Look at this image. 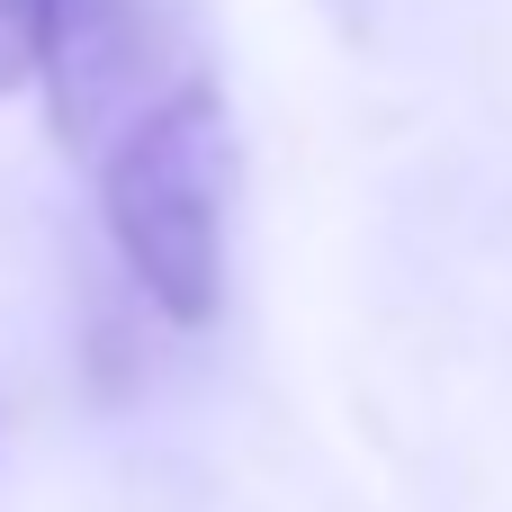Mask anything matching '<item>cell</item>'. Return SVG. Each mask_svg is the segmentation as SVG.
Here are the masks:
<instances>
[{
    "label": "cell",
    "instance_id": "cell-1",
    "mask_svg": "<svg viewBox=\"0 0 512 512\" xmlns=\"http://www.w3.org/2000/svg\"><path fill=\"white\" fill-rule=\"evenodd\" d=\"M90 162H99V207L126 279L171 324H207L225 297V198H234L225 90L198 63L153 81Z\"/></svg>",
    "mask_w": 512,
    "mask_h": 512
},
{
    "label": "cell",
    "instance_id": "cell-2",
    "mask_svg": "<svg viewBox=\"0 0 512 512\" xmlns=\"http://www.w3.org/2000/svg\"><path fill=\"white\" fill-rule=\"evenodd\" d=\"M36 81L54 108V135L72 153H99L126 108L171 81L162 72V36L144 0H36Z\"/></svg>",
    "mask_w": 512,
    "mask_h": 512
},
{
    "label": "cell",
    "instance_id": "cell-3",
    "mask_svg": "<svg viewBox=\"0 0 512 512\" xmlns=\"http://www.w3.org/2000/svg\"><path fill=\"white\" fill-rule=\"evenodd\" d=\"M36 81V0H0V90Z\"/></svg>",
    "mask_w": 512,
    "mask_h": 512
}]
</instances>
